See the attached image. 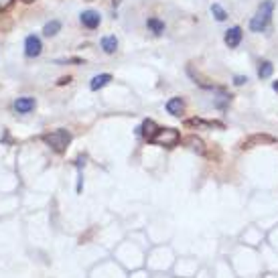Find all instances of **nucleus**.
I'll list each match as a JSON object with an SVG mask.
<instances>
[{"mask_svg":"<svg viewBox=\"0 0 278 278\" xmlns=\"http://www.w3.org/2000/svg\"><path fill=\"white\" fill-rule=\"evenodd\" d=\"M43 140L55 150V152H65L67 150V146H69V142H71V134L67 132V130H63V128H59V130H53V132H49V134H45Z\"/></svg>","mask_w":278,"mask_h":278,"instance_id":"obj_2","label":"nucleus"},{"mask_svg":"<svg viewBox=\"0 0 278 278\" xmlns=\"http://www.w3.org/2000/svg\"><path fill=\"white\" fill-rule=\"evenodd\" d=\"M152 142L158 144V146H164V148H173V146H177L181 142V134L175 128H158V132L154 134Z\"/></svg>","mask_w":278,"mask_h":278,"instance_id":"obj_3","label":"nucleus"},{"mask_svg":"<svg viewBox=\"0 0 278 278\" xmlns=\"http://www.w3.org/2000/svg\"><path fill=\"white\" fill-rule=\"evenodd\" d=\"M112 81V75L110 73H100V75H96V77H92V84H90V88L94 90V92H98L100 88H104V86H108Z\"/></svg>","mask_w":278,"mask_h":278,"instance_id":"obj_12","label":"nucleus"},{"mask_svg":"<svg viewBox=\"0 0 278 278\" xmlns=\"http://www.w3.org/2000/svg\"><path fill=\"white\" fill-rule=\"evenodd\" d=\"M264 142L272 144L274 138H272V136H266V134H256V136H250L248 140H244L242 148H252V146H256V144H264Z\"/></svg>","mask_w":278,"mask_h":278,"instance_id":"obj_11","label":"nucleus"},{"mask_svg":"<svg viewBox=\"0 0 278 278\" xmlns=\"http://www.w3.org/2000/svg\"><path fill=\"white\" fill-rule=\"evenodd\" d=\"M185 124H187V126H193V128H217V130H224V124H221V122H205V120H201V118L187 120Z\"/></svg>","mask_w":278,"mask_h":278,"instance_id":"obj_10","label":"nucleus"},{"mask_svg":"<svg viewBox=\"0 0 278 278\" xmlns=\"http://www.w3.org/2000/svg\"><path fill=\"white\" fill-rule=\"evenodd\" d=\"M183 110H185V102H183L181 98H171V100L166 102V112H169L171 116H181Z\"/></svg>","mask_w":278,"mask_h":278,"instance_id":"obj_9","label":"nucleus"},{"mask_svg":"<svg viewBox=\"0 0 278 278\" xmlns=\"http://www.w3.org/2000/svg\"><path fill=\"white\" fill-rule=\"evenodd\" d=\"M272 10H274V2H272V0H264V2L258 6V10H256L254 18L250 20V29H252L254 33H262V31H264V29L270 24Z\"/></svg>","mask_w":278,"mask_h":278,"instance_id":"obj_1","label":"nucleus"},{"mask_svg":"<svg viewBox=\"0 0 278 278\" xmlns=\"http://www.w3.org/2000/svg\"><path fill=\"white\" fill-rule=\"evenodd\" d=\"M211 14L217 18V20H226L228 18V14H226V10L219 6V4H211Z\"/></svg>","mask_w":278,"mask_h":278,"instance_id":"obj_18","label":"nucleus"},{"mask_svg":"<svg viewBox=\"0 0 278 278\" xmlns=\"http://www.w3.org/2000/svg\"><path fill=\"white\" fill-rule=\"evenodd\" d=\"M22 2H35V0H22Z\"/></svg>","mask_w":278,"mask_h":278,"instance_id":"obj_22","label":"nucleus"},{"mask_svg":"<svg viewBox=\"0 0 278 278\" xmlns=\"http://www.w3.org/2000/svg\"><path fill=\"white\" fill-rule=\"evenodd\" d=\"M79 20H81V24H84L86 29H98L102 16H100L96 10H84L81 16H79Z\"/></svg>","mask_w":278,"mask_h":278,"instance_id":"obj_5","label":"nucleus"},{"mask_svg":"<svg viewBox=\"0 0 278 278\" xmlns=\"http://www.w3.org/2000/svg\"><path fill=\"white\" fill-rule=\"evenodd\" d=\"M272 71H274L272 63H270V61H262L260 67H258V77H260V79H266V77L272 75Z\"/></svg>","mask_w":278,"mask_h":278,"instance_id":"obj_16","label":"nucleus"},{"mask_svg":"<svg viewBox=\"0 0 278 278\" xmlns=\"http://www.w3.org/2000/svg\"><path fill=\"white\" fill-rule=\"evenodd\" d=\"M146 26H148V29H150L154 35H162V31H164V22H162V20H158V18H154V16L146 20Z\"/></svg>","mask_w":278,"mask_h":278,"instance_id":"obj_15","label":"nucleus"},{"mask_svg":"<svg viewBox=\"0 0 278 278\" xmlns=\"http://www.w3.org/2000/svg\"><path fill=\"white\" fill-rule=\"evenodd\" d=\"M14 110L18 114H29L31 110H35V100L33 98H18L14 102Z\"/></svg>","mask_w":278,"mask_h":278,"instance_id":"obj_8","label":"nucleus"},{"mask_svg":"<svg viewBox=\"0 0 278 278\" xmlns=\"http://www.w3.org/2000/svg\"><path fill=\"white\" fill-rule=\"evenodd\" d=\"M71 81V77H61L59 79V86H65V84H69Z\"/></svg>","mask_w":278,"mask_h":278,"instance_id":"obj_20","label":"nucleus"},{"mask_svg":"<svg viewBox=\"0 0 278 278\" xmlns=\"http://www.w3.org/2000/svg\"><path fill=\"white\" fill-rule=\"evenodd\" d=\"M185 144L193 150V152H197V154H205V144H203V140L197 138V136H187L185 138Z\"/></svg>","mask_w":278,"mask_h":278,"instance_id":"obj_14","label":"nucleus"},{"mask_svg":"<svg viewBox=\"0 0 278 278\" xmlns=\"http://www.w3.org/2000/svg\"><path fill=\"white\" fill-rule=\"evenodd\" d=\"M59 29H61V22H59V20H51V22H47V24H45L43 33H45L47 37H55V35L59 33Z\"/></svg>","mask_w":278,"mask_h":278,"instance_id":"obj_17","label":"nucleus"},{"mask_svg":"<svg viewBox=\"0 0 278 278\" xmlns=\"http://www.w3.org/2000/svg\"><path fill=\"white\" fill-rule=\"evenodd\" d=\"M240 43H242V29H240V26L228 29V31H226V45H228L230 49H234V47H238Z\"/></svg>","mask_w":278,"mask_h":278,"instance_id":"obj_6","label":"nucleus"},{"mask_svg":"<svg viewBox=\"0 0 278 278\" xmlns=\"http://www.w3.org/2000/svg\"><path fill=\"white\" fill-rule=\"evenodd\" d=\"M246 81H248V79H246V77H242V75H238V77H234V84H236V86H244Z\"/></svg>","mask_w":278,"mask_h":278,"instance_id":"obj_19","label":"nucleus"},{"mask_svg":"<svg viewBox=\"0 0 278 278\" xmlns=\"http://www.w3.org/2000/svg\"><path fill=\"white\" fill-rule=\"evenodd\" d=\"M156 132H158V128H156V124H154L152 120H144L142 126L138 128V134H142L148 142H152V138H154Z\"/></svg>","mask_w":278,"mask_h":278,"instance_id":"obj_7","label":"nucleus"},{"mask_svg":"<svg viewBox=\"0 0 278 278\" xmlns=\"http://www.w3.org/2000/svg\"><path fill=\"white\" fill-rule=\"evenodd\" d=\"M102 49L108 53V55H112V53H116V49H118V39L114 37V35H108V37H102Z\"/></svg>","mask_w":278,"mask_h":278,"instance_id":"obj_13","label":"nucleus"},{"mask_svg":"<svg viewBox=\"0 0 278 278\" xmlns=\"http://www.w3.org/2000/svg\"><path fill=\"white\" fill-rule=\"evenodd\" d=\"M41 51H43L41 39H39L37 35H29V37L24 39V55H26V57H39Z\"/></svg>","mask_w":278,"mask_h":278,"instance_id":"obj_4","label":"nucleus"},{"mask_svg":"<svg viewBox=\"0 0 278 278\" xmlns=\"http://www.w3.org/2000/svg\"><path fill=\"white\" fill-rule=\"evenodd\" d=\"M272 88H274V92H278V81H274V84H272Z\"/></svg>","mask_w":278,"mask_h":278,"instance_id":"obj_21","label":"nucleus"}]
</instances>
